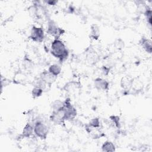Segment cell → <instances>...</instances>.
Masks as SVG:
<instances>
[{
    "label": "cell",
    "mask_w": 152,
    "mask_h": 152,
    "mask_svg": "<svg viewBox=\"0 0 152 152\" xmlns=\"http://www.w3.org/2000/svg\"><path fill=\"white\" fill-rule=\"evenodd\" d=\"M48 71L53 75L57 77L58 75L60 74L61 72V68L59 65L57 64H53L49 67Z\"/></svg>",
    "instance_id": "5bb4252c"
},
{
    "label": "cell",
    "mask_w": 152,
    "mask_h": 152,
    "mask_svg": "<svg viewBox=\"0 0 152 152\" xmlns=\"http://www.w3.org/2000/svg\"><path fill=\"white\" fill-rule=\"evenodd\" d=\"M33 126L34 134L40 139L45 140L49 132L48 126L40 121H37Z\"/></svg>",
    "instance_id": "277c9868"
},
{
    "label": "cell",
    "mask_w": 152,
    "mask_h": 152,
    "mask_svg": "<svg viewBox=\"0 0 152 152\" xmlns=\"http://www.w3.org/2000/svg\"><path fill=\"white\" fill-rule=\"evenodd\" d=\"M102 71L103 74L105 75H107L109 72V69L105 66H103V67L102 68Z\"/></svg>",
    "instance_id": "603a6c76"
},
{
    "label": "cell",
    "mask_w": 152,
    "mask_h": 152,
    "mask_svg": "<svg viewBox=\"0 0 152 152\" xmlns=\"http://www.w3.org/2000/svg\"><path fill=\"white\" fill-rule=\"evenodd\" d=\"M148 24L151 26V20H152V12L151 9L149 8L148 6L147 7L145 10L143 12Z\"/></svg>",
    "instance_id": "2e32d148"
},
{
    "label": "cell",
    "mask_w": 152,
    "mask_h": 152,
    "mask_svg": "<svg viewBox=\"0 0 152 152\" xmlns=\"http://www.w3.org/2000/svg\"><path fill=\"white\" fill-rule=\"evenodd\" d=\"M50 52L55 58L63 62L68 56L69 52L65 44L59 39H54L50 45Z\"/></svg>",
    "instance_id": "6da1fadb"
},
{
    "label": "cell",
    "mask_w": 152,
    "mask_h": 152,
    "mask_svg": "<svg viewBox=\"0 0 152 152\" xmlns=\"http://www.w3.org/2000/svg\"><path fill=\"white\" fill-rule=\"evenodd\" d=\"M64 104V102H62L59 100H56L55 102H53L52 104V110H56L60 109L61 107H62Z\"/></svg>",
    "instance_id": "ffe728a7"
},
{
    "label": "cell",
    "mask_w": 152,
    "mask_h": 152,
    "mask_svg": "<svg viewBox=\"0 0 152 152\" xmlns=\"http://www.w3.org/2000/svg\"><path fill=\"white\" fill-rule=\"evenodd\" d=\"M110 119L111 121V122L112 123L113 125L117 128L118 129L121 128V124L120 121V117L117 115H111L110 116Z\"/></svg>",
    "instance_id": "9a60e30c"
},
{
    "label": "cell",
    "mask_w": 152,
    "mask_h": 152,
    "mask_svg": "<svg viewBox=\"0 0 152 152\" xmlns=\"http://www.w3.org/2000/svg\"><path fill=\"white\" fill-rule=\"evenodd\" d=\"M115 46L118 49H122L124 47V42L121 39H118L115 42Z\"/></svg>",
    "instance_id": "44dd1931"
},
{
    "label": "cell",
    "mask_w": 152,
    "mask_h": 152,
    "mask_svg": "<svg viewBox=\"0 0 152 152\" xmlns=\"http://www.w3.org/2000/svg\"><path fill=\"white\" fill-rule=\"evenodd\" d=\"M63 109L65 121H72L75 119L77 114V111L71 104L69 98H66L64 101Z\"/></svg>",
    "instance_id": "7a4b0ae2"
},
{
    "label": "cell",
    "mask_w": 152,
    "mask_h": 152,
    "mask_svg": "<svg viewBox=\"0 0 152 152\" xmlns=\"http://www.w3.org/2000/svg\"><path fill=\"white\" fill-rule=\"evenodd\" d=\"M24 67L27 69H30L33 66L32 61L28 58H25L24 60Z\"/></svg>",
    "instance_id": "7402d4cb"
},
{
    "label": "cell",
    "mask_w": 152,
    "mask_h": 152,
    "mask_svg": "<svg viewBox=\"0 0 152 152\" xmlns=\"http://www.w3.org/2000/svg\"><path fill=\"white\" fill-rule=\"evenodd\" d=\"M45 3H46L47 4H48L49 5H55L56 4V3L58 2V1H52V0H49V1H45Z\"/></svg>",
    "instance_id": "cb8c5ba5"
},
{
    "label": "cell",
    "mask_w": 152,
    "mask_h": 152,
    "mask_svg": "<svg viewBox=\"0 0 152 152\" xmlns=\"http://www.w3.org/2000/svg\"><path fill=\"white\" fill-rule=\"evenodd\" d=\"M87 58L88 62H90L91 64H94V63L97 62V61L98 60V56L96 53H94L93 52H91L87 55Z\"/></svg>",
    "instance_id": "e0dca14e"
},
{
    "label": "cell",
    "mask_w": 152,
    "mask_h": 152,
    "mask_svg": "<svg viewBox=\"0 0 152 152\" xmlns=\"http://www.w3.org/2000/svg\"><path fill=\"white\" fill-rule=\"evenodd\" d=\"M65 31L63 28L58 26L56 23L53 20H49L48 23L47 33L55 37V39L59 38L65 33Z\"/></svg>",
    "instance_id": "3957f363"
},
{
    "label": "cell",
    "mask_w": 152,
    "mask_h": 152,
    "mask_svg": "<svg viewBox=\"0 0 152 152\" xmlns=\"http://www.w3.org/2000/svg\"><path fill=\"white\" fill-rule=\"evenodd\" d=\"M133 83V79L130 78L128 77H122L121 80V87L124 90H129L132 87V85Z\"/></svg>",
    "instance_id": "8fae6325"
},
{
    "label": "cell",
    "mask_w": 152,
    "mask_h": 152,
    "mask_svg": "<svg viewBox=\"0 0 152 152\" xmlns=\"http://www.w3.org/2000/svg\"><path fill=\"white\" fill-rule=\"evenodd\" d=\"M102 150L103 151L112 152L116 150V147L112 142L110 141H106L102 144Z\"/></svg>",
    "instance_id": "4fadbf2b"
},
{
    "label": "cell",
    "mask_w": 152,
    "mask_h": 152,
    "mask_svg": "<svg viewBox=\"0 0 152 152\" xmlns=\"http://www.w3.org/2000/svg\"><path fill=\"white\" fill-rule=\"evenodd\" d=\"M140 44L145 52H147L148 53H151L152 45H151V41L150 39L145 37H142L140 40Z\"/></svg>",
    "instance_id": "9c48e42d"
},
{
    "label": "cell",
    "mask_w": 152,
    "mask_h": 152,
    "mask_svg": "<svg viewBox=\"0 0 152 152\" xmlns=\"http://www.w3.org/2000/svg\"><path fill=\"white\" fill-rule=\"evenodd\" d=\"M43 93V90L42 88L34 86V87L32 89L31 95L33 98H37L41 96Z\"/></svg>",
    "instance_id": "d6986e66"
},
{
    "label": "cell",
    "mask_w": 152,
    "mask_h": 152,
    "mask_svg": "<svg viewBox=\"0 0 152 152\" xmlns=\"http://www.w3.org/2000/svg\"><path fill=\"white\" fill-rule=\"evenodd\" d=\"M99 36H100L99 27L96 24H92L90 28V37L94 40H97Z\"/></svg>",
    "instance_id": "7c38bea8"
},
{
    "label": "cell",
    "mask_w": 152,
    "mask_h": 152,
    "mask_svg": "<svg viewBox=\"0 0 152 152\" xmlns=\"http://www.w3.org/2000/svg\"><path fill=\"white\" fill-rule=\"evenodd\" d=\"M94 86L98 90L106 91L109 89V83L107 80L102 78L97 77L94 80Z\"/></svg>",
    "instance_id": "52a82bcc"
},
{
    "label": "cell",
    "mask_w": 152,
    "mask_h": 152,
    "mask_svg": "<svg viewBox=\"0 0 152 152\" xmlns=\"http://www.w3.org/2000/svg\"><path fill=\"white\" fill-rule=\"evenodd\" d=\"M50 120L56 125H62L64 124L65 119L63 106L58 110H52V114L50 116Z\"/></svg>",
    "instance_id": "5b68a950"
},
{
    "label": "cell",
    "mask_w": 152,
    "mask_h": 152,
    "mask_svg": "<svg viewBox=\"0 0 152 152\" xmlns=\"http://www.w3.org/2000/svg\"><path fill=\"white\" fill-rule=\"evenodd\" d=\"M33 133L34 126H33L30 123H27L23 129L21 136L23 138H30L31 136L33 135Z\"/></svg>",
    "instance_id": "30bf717a"
},
{
    "label": "cell",
    "mask_w": 152,
    "mask_h": 152,
    "mask_svg": "<svg viewBox=\"0 0 152 152\" xmlns=\"http://www.w3.org/2000/svg\"><path fill=\"white\" fill-rule=\"evenodd\" d=\"M39 78L43 80L48 85L51 86L55 82L57 77L50 73L48 71H44L40 74Z\"/></svg>",
    "instance_id": "ba28073f"
},
{
    "label": "cell",
    "mask_w": 152,
    "mask_h": 152,
    "mask_svg": "<svg viewBox=\"0 0 152 152\" xmlns=\"http://www.w3.org/2000/svg\"><path fill=\"white\" fill-rule=\"evenodd\" d=\"M29 37L34 42H42L45 38L43 29L42 27L33 26Z\"/></svg>",
    "instance_id": "8992f818"
},
{
    "label": "cell",
    "mask_w": 152,
    "mask_h": 152,
    "mask_svg": "<svg viewBox=\"0 0 152 152\" xmlns=\"http://www.w3.org/2000/svg\"><path fill=\"white\" fill-rule=\"evenodd\" d=\"M90 126L94 128H100V121L99 118H94L93 119H91L88 124Z\"/></svg>",
    "instance_id": "ac0fdd59"
}]
</instances>
